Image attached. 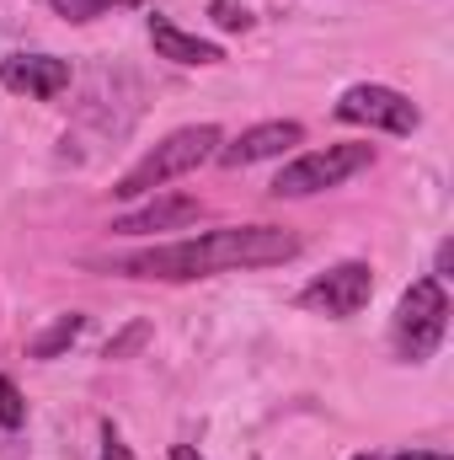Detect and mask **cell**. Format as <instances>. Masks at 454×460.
I'll return each mask as SVG.
<instances>
[{
	"instance_id": "1",
	"label": "cell",
	"mask_w": 454,
	"mask_h": 460,
	"mask_svg": "<svg viewBox=\"0 0 454 460\" xmlns=\"http://www.w3.org/2000/svg\"><path fill=\"white\" fill-rule=\"evenodd\" d=\"M300 257V235L278 226H225L193 241H171V246H150L113 262L123 279H166V284H188V279H209V273H235V268H273Z\"/></svg>"
},
{
	"instance_id": "2",
	"label": "cell",
	"mask_w": 454,
	"mask_h": 460,
	"mask_svg": "<svg viewBox=\"0 0 454 460\" xmlns=\"http://www.w3.org/2000/svg\"><path fill=\"white\" fill-rule=\"evenodd\" d=\"M220 145H225V134H220L214 123H193V128L166 134L150 155H139V161H134V166L113 182V199H144V193L166 188L171 177H188L193 166L214 161V155H220Z\"/></svg>"
},
{
	"instance_id": "3",
	"label": "cell",
	"mask_w": 454,
	"mask_h": 460,
	"mask_svg": "<svg viewBox=\"0 0 454 460\" xmlns=\"http://www.w3.org/2000/svg\"><path fill=\"white\" fill-rule=\"evenodd\" d=\"M450 332V295H444V279H417L401 305H396V322H390V343L406 364H423L433 358V348L444 343Z\"/></svg>"
},
{
	"instance_id": "4",
	"label": "cell",
	"mask_w": 454,
	"mask_h": 460,
	"mask_svg": "<svg viewBox=\"0 0 454 460\" xmlns=\"http://www.w3.org/2000/svg\"><path fill=\"white\" fill-rule=\"evenodd\" d=\"M374 161V145H358V139H347V145H327V150H310V155H300V161H289L278 177H273V199H310V193H327V188H342L353 172H363Z\"/></svg>"
},
{
	"instance_id": "5",
	"label": "cell",
	"mask_w": 454,
	"mask_h": 460,
	"mask_svg": "<svg viewBox=\"0 0 454 460\" xmlns=\"http://www.w3.org/2000/svg\"><path fill=\"white\" fill-rule=\"evenodd\" d=\"M369 295H374V268L369 262H337V268H327L321 279H310L300 289V305L342 322V316H358L369 305Z\"/></svg>"
},
{
	"instance_id": "6",
	"label": "cell",
	"mask_w": 454,
	"mask_h": 460,
	"mask_svg": "<svg viewBox=\"0 0 454 460\" xmlns=\"http://www.w3.org/2000/svg\"><path fill=\"white\" fill-rule=\"evenodd\" d=\"M337 118L342 123H369V128H385V134H412L423 113L396 92V86H374V81H363V86H347L337 102Z\"/></svg>"
},
{
	"instance_id": "7",
	"label": "cell",
	"mask_w": 454,
	"mask_h": 460,
	"mask_svg": "<svg viewBox=\"0 0 454 460\" xmlns=\"http://www.w3.org/2000/svg\"><path fill=\"white\" fill-rule=\"evenodd\" d=\"M0 86L16 92V97H32V102H48L70 86V65L54 59V54H16L0 65Z\"/></svg>"
},
{
	"instance_id": "8",
	"label": "cell",
	"mask_w": 454,
	"mask_h": 460,
	"mask_svg": "<svg viewBox=\"0 0 454 460\" xmlns=\"http://www.w3.org/2000/svg\"><path fill=\"white\" fill-rule=\"evenodd\" d=\"M305 139V128L294 118H278V123H257L246 128L235 145H220V166H257V161H273L284 150H294Z\"/></svg>"
},
{
	"instance_id": "9",
	"label": "cell",
	"mask_w": 454,
	"mask_h": 460,
	"mask_svg": "<svg viewBox=\"0 0 454 460\" xmlns=\"http://www.w3.org/2000/svg\"><path fill=\"white\" fill-rule=\"evenodd\" d=\"M198 199H188V193H171V199H150L144 209H134V215H123L113 220V235H150V230H182L198 220Z\"/></svg>"
},
{
	"instance_id": "10",
	"label": "cell",
	"mask_w": 454,
	"mask_h": 460,
	"mask_svg": "<svg viewBox=\"0 0 454 460\" xmlns=\"http://www.w3.org/2000/svg\"><path fill=\"white\" fill-rule=\"evenodd\" d=\"M150 43H155V54L171 59V65H220V59H225L220 43H204V38L182 32V27L166 22V16H150Z\"/></svg>"
},
{
	"instance_id": "11",
	"label": "cell",
	"mask_w": 454,
	"mask_h": 460,
	"mask_svg": "<svg viewBox=\"0 0 454 460\" xmlns=\"http://www.w3.org/2000/svg\"><path fill=\"white\" fill-rule=\"evenodd\" d=\"M81 332H86V316H81V311L59 316V322H54V327H48V332H43V338L32 343V358H59V353H65V348L75 343Z\"/></svg>"
},
{
	"instance_id": "12",
	"label": "cell",
	"mask_w": 454,
	"mask_h": 460,
	"mask_svg": "<svg viewBox=\"0 0 454 460\" xmlns=\"http://www.w3.org/2000/svg\"><path fill=\"white\" fill-rule=\"evenodd\" d=\"M65 22H97V16H108L113 5H134V0H48Z\"/></svg>"
},
{
	"instance_id": "13",
	"label": "cell",
	"mask_w": 454,
	"mask_h": 460,
	"mask_svg": "<svg viewBox=\"0 0 454 460\" xmlns=\"http://www.w3.org/2000/svg\"><path fill=\"white\" fill-rule=\"evenodd\" d=\"M22 423H27V402H22L16 380L0 375V429H22Z\"/></svg>"
},
{
	"instance_id": "14",
	"label": "cell",
	"mask_w": 454,
	"mask_h": 460,
	"mask_svg": "<svg viewBox=\"0 0 454 460\" xmlns=\"http://www.w3.org/2000/svg\"><path fill=\"white\" fill-rule=\"evenodd\" d=\"M209 16H214V27H225V32H251V11L246 5H235V0H209Z\"/></svg>"
},
{
	"instance_id": "15",
	"label": "cell",
	"mask_w": 454,
	"mask_h": 460,
	"mask_svg": "<svg viewBox=\"0 0 454 460\" xmlns=\"http://www.w3.org/2000/svg\"><path fill=\"white\" fill-rule=\"evenodd\" d=\"M144 338H150V327H144V322H134L128 332H118L113 343L102 348V358H128V353H134V348L144 343Z\"/></svg>"
},
{
	"instance_id": "16",
	"label": "cell",
	"mask_w": 454,
	"mask_h": 460,
	"mask_svg": "<svg viewBox=\"0 0 454 460\" xmlns=\"http://www.w3.org/2000/svg\"><path fill=\"white\" fill-rule=\"evenodd\" d=\"M102 460H134V456H128V445L118 439V429H113V423L102 429Z\"/></svg>"
},
{
	"instance_id": "17",
	"label": "cell",
	"mask_w": 454,
	"mask_h": 460,
	"mask_svg": "<svg viewBox=\"0 0 454 460\" xmlns=\"http://www.w3.org/2000/svg\"><path fill=\"white\" fill-rule=\"evenodd\" d=\"M390 460H450V456H439V450H396Z\"/></svg>"
},
{
	"instance_id": "18",
	"label": "cell",
	"mask_w": 454,
	"mask_h": 460,
	"mask_svg": "<svg viewBox=\"0 0 454 460\" xmlns=\"http://www.w3.org/2000/svg\"><path fill=\"white\" fill-rule=\"evenodd\" d=\"M450 268H454V246H450V241H444V246H439V273H433V279H444Z\"/></svg>"
},
{
	"instance_id": "19",
	"label": "cell",
	"mask_w": 454,
	"mask_h": 460,
	"mask_svg": "<svg viewBox=\"0 0 454 460\" xmlns=\"http://www.w3.org/2000/svg\"><path fill=\"white\" fill-rule=\"evenodd\" d=\"M171 460H204L193 445H171Z\"/></svg>"
},
{
	"instance_id": "20",
	"label": "cell",
	"mask_w": 454,
	"mask_h": 460,
	"mask_svg": "<svg viewBox=\"0 0 454 460\" xmlns=\"http://www.w3.org/2000/svg\"><path fill=\"white\" fill-rule=\"evenodd\" d=\"M353 460H374V456H353Z\"/></svg>"
}]
</instances>
